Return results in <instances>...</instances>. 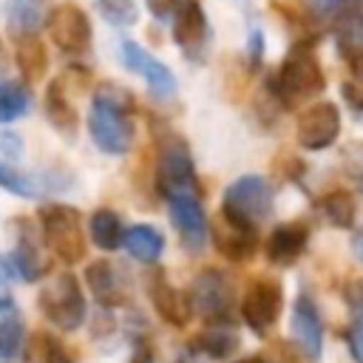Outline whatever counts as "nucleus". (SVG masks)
<instances>
[{
	"instance_id": "1",
	"label": "nucleus",
	"mask_w": 363,
	"mask_h": 363,
	"mask_svg": "<svg viewBox=\"0 0 363 363\" xmlns=\"http://www.w3.org/2000/svg\"><path fill=\"white\" fill-rule=\"evenodd\" d=\"M133 96L119 85H99L91 111L88 133L94 145L108 156H125L133 147Z\"/></svg>"
},
{
	"instance_id": "2",
	"label": "nucleus",
	"mask_w": 363,
	"mask_h": 363,
	"mask_svg": "<svg viewBox=\"0 0 363 363\" xmlns=\"http://www.w3.org/2000/svg\"><path fill=\"white\" fill-rule=\"evenodd\" d=\"M272 94L284 108H295L312 96H318L326 88V77L320 68V60L312 48V43L298 40L284 54L275 77H272Z\"/></svg>"
},
{
	"instance_id": "3",
	"label": "nucleus",
	"mask_w": 363,
	"mask_h": 363,
	"mask_svg": "<svg viewBox=\"0 0 363 363\" xmlns=\"http://www.w3.org/2000/svg\"><path fill=\"white\" fill-rule=\"evenodd\" d=\"M40 235L43 244L62 261V264H79L85 258V233H82V216L71 204H43L40 213Z\"/></svg>"
},
{
	"instance_id": "4",
	"label": "nucleus",
	"mask_w": 363,
	"mask_h": 363,
	"mask_svg": "<svg viewBox=\"0 0 363 363\" xmlns=\"http://www.w3.org/2000/svg\"><path fill=\"white\" fill-rule=\"evenodd\" d=\"M37 306L43 312V318L57 326L60 332H77L85 323L88 306H85V295L82 286L77 281V275L71 272H60L54 275L37 295Z\"/></svg>"
},
{
	"instance_id": "5",
	"label": "nucleus",
	"mask_w": 363,
	"mask_h": 363,
	"mask_svg": "<svg viewBox=\"0 0 363 363\" xmlns=\"http://www.w3.org/2000/svg\"><path fill=\"white\" fill-rule=\"evenodd\" d=\"M156 187L159 193H196V164L187 142L176 133H162L156 139Z\"/></svg>"
},
{
	"instance_id": "6",
	"label": "nucleus",
	"mask_w": 363,
	"mask_h": 363,
	"mask_svg": "<svg viewBox=\"0 0 363 363\" xmlns=\"http://www.w3.org/2000/svg\"><path fill=\"white\" fill-rule=\"evenodd\" d=\"M272 187L264 176H241L224 190L221 201V216L258 227L261 221L269 218L272 213Z\"/></svg>"
},
{
	"instance_id": "7",
	"label": "nucleus",
	"mask_w": 363,
	"mask_h": 363,
	"mask_svg": "<svg viewBox=\"0 0 363 363\" xmlns=\"http://www.w3.org/2000/svg\"><path fill=\"white\" fill-rule=\"evenodd\" d=\"M284 309V289L275 278H255L250 281V286L244 289L241 298V320L255 332V335H267L275 320L281 318Z\"/></svg>"
},
{
	"instance_id": "8",
	"label": "nucleus",
	"mask_w": 363,
	"mask_h": 363,
	"mask_svg": "<svg viewBox=\"0 0 363 363\" xmlns=\"http://www.w3.org/2000/svg\"><path fill=\"white\" fill-rule=\"evenodd\" d=\"M187 295L193 312H199L207 323H233V289L221 269L199 272Z\"/></svg>"
},
{
	"instance_id": "9",
	"label": "nucleus",
	"mask_w": 363,
	"mask_h": 363,
	"mask_svg": "<svg viewBox=\"0 0 363 363\" xmlns=\"http://www.w3.org/2000/svg\"><path fill=\"white\" fill-rule=\"evenodd\" d=\"M48 34L62 54H85L91 45V20L77 3H60L45 17Z\"/></svg>"
},
{
	"instance_id": "10",
	"label": "nucleus",
	"mask_w": 363,
	"mask_h": 363,
	"mask_svg": "<svg viewBox=\"0 0 363 363\" xmlns=\"http://www.w3.org/2000/svg\"><path fill=\"white\" fill-rule=\"evenodd\" d=\"M167 216H170V224L176 227L182 244L187 252H199L204 250V241H207V216H204V207L199 201L196 193H176V196H167Z\"/></svg>"
},
{
	"instance_id": "11",
	"label": "nucleus",
	"mask_w": 363,
	"mask_h": 363,
	"mask_svg": "<svg viewBox=\"0 0 363 363\" xmlns=\"http://www.w3.org/2000/svg\"><path fill=\"white\" fill-rule=\"evenodd\" d=\"M119 60H122V65H125L128 71L139 74V77L147 82V88H150L153 96L167 99V96L176 94V77H173V71H170L164 62H159L150 51H145L139 43L122 40V43H119Z\"/></svg>"
},
{
	"instance_id": "12",
	"label": "nucleus",
	"mask_w": 363,
	"mask_h": 363,
	"mask_svg": "<svg viewBox=\"0 0 363 363\" xmlns=\"http://www.w3.org/2000/svg\"><path fill=\"white\" fill-rule=\"evenodd\" d=\"M340 136V111L332 102H318L298 116V145L306 150H326Z\"/></svg>"
},
{
	"instance_id": "13",
	"label": "nucleus",
	"mask_w": 363,
	"mask_h": 363,
	"mask_svg": "<svg viewBox=\"0 0 363 363\" xmlns=\"http://www.w3.org/2000/svg\"><path fill=\"white\" fill-rule=\"evenodd\" d=\"M17 241H14V250H11V267L17 269V275L23 281H40L43 275L51 272V261L43 250V241L37 238L34 227L28 218H17Z\"/></svg>"
},
{
	"instance_id": "14",
	"label": "nucleus",
	"mask_w": 363,
	"mask_h": 363,
	"mask_svg": "<svg viewBox=\"0 0 363 363\" xmlns=\"http://www.w3.org/2000/svg\"><path fill=\"white\" fill-rule=\"evenodd\" d=\"M147 295H150V303H153L156 315H159L164 323H170L173 329H184V326L190 323V318H193L190 295L182 292V289H176V286L164 278L162 269L147 278Z\"/></svg>"
},
{
	"instance_id": "15",
	"label": "nucleus",
	"mask_w": 363,
	"mask_h": 363,
	"mask_svg": "<svg viewBox=\"0 0 363 363\" xmlns=\"http://www.w3.org/2000/svg\"><path fill=\"white\" fill-rule=\"evenodd\" d=\"M173 40L187 60H201L207 48V14L199 0H182L173 14Z\"/></svg>"
},
{
	"instance_id": "16",
	"label": "nucleus",
	"mask_w": 363,
	"mask_h": 363,
	"mask_svg": "<svg viewBox=\"0 0 363 363\" xmlns=\"http://www.w3.org/2000/svg\"><path fill=\"white\" fill-rule=\"evenodd\" d=\"M85 284L102 309H116V306L128 303V281H125L122 269L108 258L91 261L85 267Z\"/></svg>"
},
{
	"instance_id": "17",
	"label": "nucleus",
	"mask_w": 363,
	"mask_h": 363,
	"mask_svg": "<svg viewBox=\"0 0 363 363\" xmlns=\"http://www.w3.org/2000/svg\"><path fill=\"white\" fill-rule=\"evenodd\" d=\"M292 337L301 349V354L306 360H320V349H323V323H320V312L315 306V301L309 295H298L292 303Z\"/></svg>"
},
{
	"instance_id": "18",
	"label": "nucleus",
	"mask_w": 363,
	"mask_h": 363,
	"mask_svg": "<svg viewBox=\"0 0 363 363\" xmlns=\"http://www.w3.org/2000/svg\"><path fill=\"white\" fill-rule=\"evenodd\" d=\"M309 247V227L303 221H286L278 224L264 244L267 261L275 267H292Z\"/></svg>"
},
{
	"instance_id": "19",
	"label": "nucleus",
	"mask_w": 363,
	"mask_h": 363,
	"mask_svg": "<svg viewBox=\"0 0 363 363\" xmlns=\"http://www.w3.org/2000/svg\"><path fill=\"white\" fill-rule=\"evenodd\" d=\"M213 241H216V250L224 258L241 264V261L252 258V252L258 247V227L233 221V218H227V216L218 213V221L213 227Z\"/></svg>"
},
{
	"instance_id": "20",
	"label": "nucleus",
	"mask_w": 363,
	"mask_h": 363,
	"mask_svg": "<svg viewBox=\"0 0 363 363\" xmlns=\"http://www.w3.org/2000/svg\"><path fill=\"white\" fill-rule=\"evenodd\" d=\"M43 105H45V116H48L51 128L57 133H62L65 139H74L77 136V128H79V116H77V108L68 99V88H65L62 77L48 85Z\"/></svg>"
},
{
	"instance_id": "21",
	"label": "nucleus",
	"mask_w": 363,
	"mask_h": 363,
	"mask_svg": "<svg viewBox=\"0 0 363 363\" xmlns=\"http://www.w3.org/2000/svg\"><path fill=\"white\" fill-rule=\"evenodd\" d=\"M26 349V320L9 295H0V357L14 360Z\"/></svg>"
},
{
	"instance_id": "22",
	"label": "nucleus",
	"mask_w": 363,
	"mask_h": 363,
	"mask_svg": "<svg viewBox=\"0 0 363 363\" xmlns=\"http://www.w3.org/2000/svg\"><path fill=\"white\" fill-rule=\"evenodd\" d=\"M48 0H6V26L17 37L37 34L45 26Z\"/></svg>"
},
{
	"instance_id": "23",
	"label": "nucleus",
	"mask_w": 363,
	"mask_h": 363,
	"mask_svg": "<svg viewBox=\"0 0 363 363\" xmlns=\"http://www.w3.org/2000/svg\"><path fill=\"white\" fill-rule=\"evenodd\" d=\"M23 354L28 363H77V352L45 329H37L31 337H26Z\"/></svg>"
},
{
	"instance_id": "24",
	"label": "nucleus",
	"mask_w": 363,
	"mask_h": 363,
	"mask_svg": "<svg viewBox=\"0 0 363 363\" xmlns=\"http://www.w3.org/2000/svg\"><path fill=\"white\" fill-rule=\"evenodd\" d=\"M122 244L130 252V258H136L142 264H156L162 258V252H164V238L150 224H133V227H128L125 235H122Z\"/></svg>"
},
{
	"instance_id": "25",
	"label": "nucleus",
	"mask_w": 363,
	"mask_h": 363,
	"mask_svg": "<svg viewBox=\"0 0 363 363\" xmlns=\"http://www.w3.org/2000/svg\"><path fill=\"white\" fill-rule=\"evenodd\" d=\"M190 346L199 349V352H204L213 360H224V357H230V354L238 352L241 335L233 329V323H210Z\"/></svg>"
},
{
	"instance_id": "26",
	"label": "nucleus",
	"mask_w": 363,
	"mask_h": 363,
	"mask_svg": "<svg viewBox=\"0 0 363 363\" xmlns=\"http://www.w3.org/2000/svg\"><path fill=\"white\" fill-rule=\"evenodd\" d=\"M17 68L26 79V85L31 82H40L45 77V68H48V51L45 45L40 43L37 34H26V37H17Z\"/></svg>"
},
{
	"instance_id": "27",
	"label": "nucleus",
	"mask_w": 363,
	"mask_h": 363,
	"mask_svg": "<svg viewBox=\"0 0 363 363\" xmlns=\"http://www.w3.org/2000/svg\"><path fill=\"white\" fill-rule=\"evenodd\" d=\"M88 233H91V241L105 250V252H113L122 247V235H125V227H122V218L108 210V207H99L91 213V221H88Z\"/></svg>"
},
{
	"instance_id": "28",
	"label": "nucleus",
	"mask_w": 363,
	"mask_h": 363,
	"mask_svg": "<svg viewBox=\"0 0 363 363\" xmlns=\"http://www.w3.org/2000/svg\"><path fill=\"white\" fill-rule=\"evenodd\" d=\"M318 207L320 213L326 216V221L332 227H340V230H349L354 224V216H357V204H354V196L349 190H329L318 199Z\"/></svg>"
},
{
	"instance_id": "29",
	"label": "nucleus",
	"mask_w": 363,
	"mask_h": 363,
	"mask_svg": "<svg viewBox=\"0 0 363 363\" xmlns=\"http://www.w3.org/2000/svg\"><path fill=\"white\" fill-rule=\"evenodd\" d=\"M28 108H31V91L26 82H17V79L0 82V125L26 116Z\"/></svg>"
},
{
	"instance_id": "30",
	"label": "nucleus",
	"mask_w": 363,
	"mask_h": 363,
	"mask_svg": "<svg viewBox=\"0 0 363 363\" xmlns=\"http://www.w3.org/2000/svg\"><path fill=\"white\" fill-rule=\"evenodd\" d=\"M0 187L14 193V196H20V199H37L45 190V184H40L37 176L23 173V170H17V167H11L6 162H0Z\"/></svg>"
},
{
	"instance_id": "31",
	"label": "nucleus",
	"mask_w": 363,
	"mask_h": 363,
	"mask_svg": "<svg viewBox=\"0 0 363 363\" xmlns=\"http://www.w3.org/2000/svg\"><path fill=\"white\" fill-rule=\"evenodd\" d=\"M303 6L318 20H337V17H349L352 11H357L363 0H303Z\"/></svg>"
},
{
	"instance_id": "32",
	"label": "nucleus",
	"mask_w": 363,
	"mask_h": 363,
	"mask_svg": "<svg viewBox=\"0 0 363 363\" xmlns=\"http://www.w3.org/2000/svg\"><path fill=\"white\" fill-rule=\"evenodd\" d=\"M96 9L111 26H133L139 17L136 0H96Z\"/></svg>"
},
{
	"instance_id": "33",
	"label": "nucleus",
	"mask_w": 363,
	"mask_h": 363,
	"mask_svg": "<svg viewBox=\"0 0 363 363\" xmlns=\"http://www.w3.org/2000/svg\"><path fill=\"white\" fill-rule=\"evenodd\" d=\"M340 162H343V170L354 179V184L363 190V142H349L340 150Z\"/></svg>"
},
{
	"instance_id": "34",
	"label": "nucleus",
	"mask_w": 363,
	"mask_h": 363,
	"mask_svg": "<svg viewBox=\"0 0 363 363\" xmlns=\"http://www.w3.org/2000/svg\"><path fill=\"white\" fill-rule=\"evenodd\" d=\"M340 54H343V60L349 65V79L346 82L363 94V45H346L343 43Z\"/></svg>"
},
{
	"instance_id": "35",
	"label": "nucleus",
	"mask_w": 363,
	"mask_h": 363,
	"mask_svg": "<svg viewBox=\"0 0 363 363\" xmlns=\"http://www.w3.org/2000/svg\"><path fill=\"white\" fill-rule=\"evenodd\" d=\"M346 346L354 363H363V312L349 323L346 329Z\"/></svg>"
},
{
	"instance_id": "36",
	"label": "nucleus",
	"mask_w": 363,
	"mask_h": 363,
	"mask_svg": "<svg viewBox=\"0 0 363 363\" xmlns=\"http://www.w3.org/2000/svg\"><path fill=\"white\" fill-rule=\"evenodd\" d=\"M343 301L349 303V309L363 312V278H349L343 284Z\"/></svg>"
},
{
	"instance_id": "37",
	"label": "nucleus",
	"mask_w": 363,
	"mask_h": 363,
	"mask_svg": "<svg viewBox=\"0 0 363 363\" xmlns=\"http://www.w3.org/2000/svg\"><path fill=\"white\" fill-rule=\"evenodd\" d=\"M145 3H147V11H150L159 23L173 20V14H176L179 6H182V0H145Z\"/></svg>"
},
{
	"instance_id": "38",
	"label": "nucleus",
	"mask_w": 363,
	"mask_h": 363,
	"mask_svg": "<svg viewBox=\"0 0 363 363\" xmlns=\"http://www.w3.org/2000/svg\"><path fill=\"white\" fill-rule=\"evenodd\" d=\"M130 363H156V352L147 335H139L133 340V352H130Z\"/></svg>"
},
{
	"instance_id": "39",
	"label": "nucleus",
	"mask_w": 363,
	"mask_h": 363,
	"mask_svg": "<svg viewBox=\"0 0 363 363\" xmlns=\"http://www.w3.org/2000/svg\"><path fill=\"white\" fill-rule=\"evenodd\" d=\"M0 147L9 159H20L23 153V142L17 139V133H0Z\"/></svg>"
},
{
	"instance_id": "40",
	"label": "nucleus",
	"mask_w": 363,
	"mask_h": 363,
	"mask_svg": "<svg viewBox=\"0 0 363 363\" xmlns=\"http://www.w3.org/2000/svg\"><path fill=\"white\" fill-rule=\"evenodd\" d=\"M346 37L352 40V43H346V45H363V14H357V17L349 23Z\"/></svg>"
},
{
	"instance_id": "41",
	"label": "nucleus",
	"mask_w": 363,
	"mask_h": 363,
	"mask_svg": "<svg viewBox=\"0 0 363 363\" xmlns=\"http://www.w3.org/2000/svg\"><path fill=\"white\" fill-rule=\"evenodd\" d=\"M275 349H278V352H275V363H301V360H298V352H295L289 343L281 340V343H275Z\"/></svg>"
},
{
	"instance_id": "42",
	"label": "nucleus",
	"mask_w": 363,
	"mask_h": 363,
	"mask_svg": "<svg viewBox=\"0 0 363 363\" xmlns=\"http://www.w3.org/2000/svg\"><path fill=\"white\" fill-rule=\"evenodd\" d=\"M352 252H354V258L363 264V227H357L354 235H352Z\"/></svg>"
},
{
	"instance_id": "43",
	"label": "nucleus",
	"mask_w": 363,
	"mask_h": 363,
	"mask_svg": "<svg viewBox=\"0 0 363 363\" xmlns=\"http://www.w3.org/2000/svg\"><path fill=\"white\" fill-rule=\"evenodd\" d=\"M235 363H267L261 354H250V357H241V360H235Z\"/></svg>"
},
{
	"instance_id": "44",
	"label": "nucleus",
	"mask_w": 363,
	"mask_h": 363,
	"mask_svg": "<svg viewBox=\"0 0 363 363\" xmlns=\"http://www.w3.org/2000/svg\"><path fill=\"white\" fill-rule=\"evenodd\" d=\"M3 68H6V48H3V40H0V74H3Z\"/></svg>"
}]
</instances>
